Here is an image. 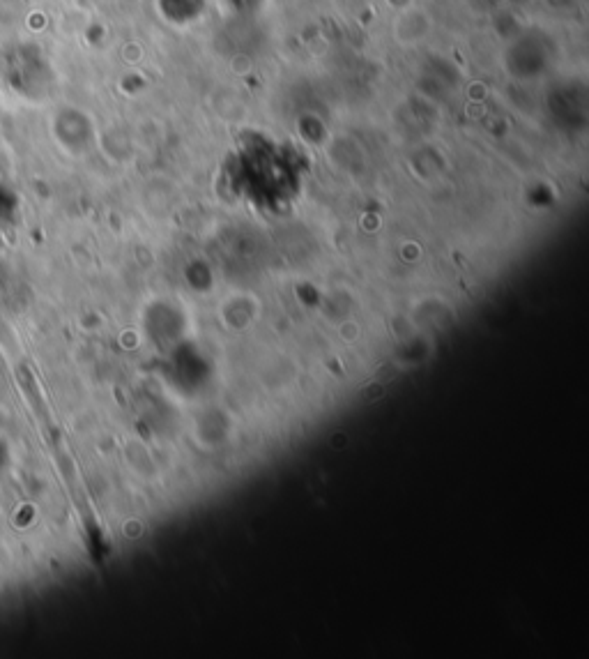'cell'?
Wrapping results in <instances>:
<instances>
[{
	"mask_svg": "<svg viewBox=\"0 0 589 659\" xmlns=\"http://www.w3.org/2000/svg\"><path fill=\"white\" fill-rule=\"evenodd\" d=\"M426 12L422 10H408L403 12L399 21H396V37L403 44H415L426 37Z\"/></svg>",
	"mask_w": 589,
	"mask_h": 659,
	"instance_id": "6da1fadb",
	"label": "cell"
}]
</instances>
